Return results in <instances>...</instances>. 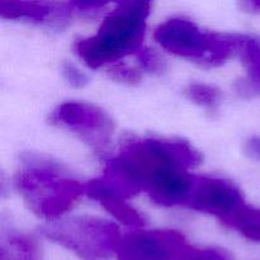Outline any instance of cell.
I'll return each instance as SVG.
<instances>
[{
    "instance_id": "6da1fadb",
    "label": "cell",
    "mask_w": 260,
    "mask_h": 260,
    "mask_svg": "<svg viewBox=\"0 0 260 260\" xmlns=\"http://www.w3.org/2000/svg\"><path fill=\"white\" fill-rule=\"evenodd\" d=\"M201 160L200 152L182 140L129 139L99 179L123 200L146 192L157 205L189 206L198 178L189 170Z\"/></svg>"
},
{
    "instance_id": "7a4b0ae2",
    "label": "cell",
    "mask_w": 260,
    "mask_h": 260,
    "mask_svg": "<svg viewBox=\"0 0 260 260\" xmlns=\"http://www.w3.org/2000/svg\"><path fill=\"white\" fill-rule=\"evenodd\" d=\"M150 3H119L103 20L98 32L74 45L79 57L91 69L117 62L142 48Z\"/></svg>"
},
{
    "instance_id": "3957f363",
    "label": "cell",
    "mask_w": 260,
    "mask_h": 260,
    "mask_svg": "<svg viewBox=\"0 0 260 260\" xmlns=\"http://www.w3.org/2000/svg\"><path fill=\"white\" fill-rule=\"evenodd\" d=\"M20 159L23 168L15 175L14 184L38 216L50 220L60 217L84 193V185L51 157L25 152Z\"/></svg>"
},
{
    "instance_id": "277c9868",
    "label": "cell",
    "mask_w": 260,
    "mask_h": 260,
    "mask_svg": "<svg viewBox=\"0 0 260 260\" xmlns=\"http://www.w3.org/2000/svg\"><path fill=\"white\" fill-rule=\"evenodd\" d=\"M156 42L169 52L200 63L218 66L238 55L240 35L206 32L185 18H172L155 29Z\"/></svg>"
},
{
    "instance_id": "5b68a950",
    "label": "cell",
    "mask_w": 260,
    "mask_h": 260,
    "mask_svg": "<svg viewBox=\"0 0 260 260\" xmlns=\"http://www.w3.org/2000/svg\"><path fill=\"white\" fill-rule=\"evenodd\" d=\"M50 240L85 260H101L116 253L121 233L114 223L90 216L70 217L42 229Z\"/></svg>"
},
{
    "instance_id": "8992f818",
    "label": "cell",
    "mask_w": 260,
    "mask_h": 260,
    "mask_svg": "<svg viewBox=\"0 0 260 260\" xmlns=\"http://www.w3.org/2000/svg\"><path fill=\"white\" fill-rule=\"evenodd\" d=\"M50 121L78 135L96 154H104L111 145L113 121L107 112L94 104L66 102L52 112Z\"/></svg>"
},
{
    "instance_id": "52a82bcc",
    "label": "cell",
    "mask_w": 260,
    "mask_h": 260,
    "mask_svg": "<svg viewBox=\"0 0 260 260\" xmlns=\"http://www.w3.org/2000/svg\"><path fill=\"white\" fill-rule=\"evenodd\" d=\"M190 248L177 231L136 230L121 236L114 254L119 260H182Z\"/></svg>"
},
{
    "instance_id": "ba28073f",
    "label": "cell",
    "mask_w": 260,
    "mask_h": 260,
    "mask_svg": "<svg viewBox=\"0 0 260 260\" xmlns=\"http://www.w3.org/2000/svg\"><path fill=\"white\" fill-rule=\"evenodd\" d=\"M189 207L216 216L234 229L249 206L234 183L221 178L198 177Z\"/></svg>"
},
{
    "instance_id": "9c48e42d",
    "label": "cell",
    "mask_w": 260,
    "mask_h": 260,
    "mask_svg": "<svg viewBox=\"0 0 260 260\" xmlns=\"http://www.w3.org/2000/svg\"><path fill=\"white\" fill-rule=\"evenodd\" d=\"M0 14L8 19H27L30 22L48 23L62 27L70 19L66 3L46 2H0Z\"/></svg>"
},
{
    "instance_id": "30bf717a",
    "label": "cell",
    "mask_w": 260,
    "mask_h": 260,
    "mask_svg": "<svg viewBox=\"0 0 260 260\" xmlns=\"http://www.w3.org/2000/svg\"><path fill=\"white\" fill-rule=\"evenodd\" d=\"M84 193L101 203L109 213L114 216L119 222L132 228H140L145 225V218L137 210L126 202V200L117 196L109 188L104 185L99 178L90 180L84 185Z\"/></svg>"
},
{
    "instance_id": "8fae6325",
    "label": "cell",
    "mask_w": 260,
    "mask_h": 260,
    "mask_svg": "<svg viewBox=\"0 0 260 260\" xmlns=\"http://www.w3.org/2000/svg\"><path fill=\"white\" fill-rule=\"evenodd\" d=\"M248 70V76L235 84L239 95L251 98L260 94V38L240 35L239 52Z\"/></svg>"
},
{
    "instance_id": "7c38bea8",
    "label": "cell",
    "mask_w": 260,
    "mask_h": 260,
    "mask_svg": "<svg viewBox=\"0 0 260 260\" xmlns=\"http://www.w3.org/2000/svg\"><path fill=\"white\" fill-rule=\"evenodd\" d=\"M0 260H42V256L32 236L9 230L2 235Z\"/></svg>"
},
{
    "instance_id": "4fadbf2b",
    "label": "cell",
    "mask_w": 260,
    "mask_h": 260,
    "mask_svg": "<svg viewBox=\"0 0 260 260\" xmlns=\"http://www.w3.org/2000/svg\"><path fill=\"white\" fill-rule=\"evenodd\" d=\"M185 95L196 104L210 109L217 108L222 99L220 89L208 84H190L185 89Z\"/></svg>"
},
{
    "instance_id": "5bb4252c",
    "label": "cell",
    "mask_w": 260,
    "mask_h": 260,
    "mask_svg": "<svg viewBox=\"0 0 260 260\" xmlns=\"http://www.w3.org/2000/svg\"><path fill=\"white\" fill-rule=\"evenodd\" d=\"M136 56L141 68L149 73L159 75L167 70V62H165L164 58L151 48L142 47Z\"/></svg>"
},
{
    "instance_id": "9a60e30c",
    "label": "cell",
    "mask_w": 260,
    "mask_h": 260,
    "mask_svg": "<svg viewBox=\"0 0 260 260\" xmlns=\"http://www.w3.org/2000/svg\"><path fill=\"white\" fill-rule=\"evenodd\" d=\"M109 78L127 85H136L141 81V73L126 63H114L108 69Z\"/></svg>"
},
{
    "instance_id": "2e32d148",
    "label": "cell",
    "mask_w": 260,
    "mask_h": 260,
    "mask_svg": "<svg viewBox=\"0 0 260 260\" xmlns=\"http://www.w3.org/2000/svg\"><path fill=\"white\" fill-rule=\"evenodd\" d=\"M62 75L65 80L74 88H83L89 81L86 74L83 73L78 66L71 62L62 63Z\"/></svg>"
},
{
    "instance_id": "e0dca14e",
    "label": "cell",
    "mask_w": 260,
    "mask_h": 260,
    "mask_svg": "<svg viewBox=\"0 0 260 260\" xmlns=\"http://www.w3.org/2000/svg\"><path fill=\"white\" fill-rule=\"evenodd\" d=\"M182 260H231L223 251L216 249L190 248Z\"/></svg>"
},
{
    "instance_id": "ac0fdd59",
    "label": "cell",
    "mask_w": 260,
    "mask_h": 260,
    "mask_svg": "<svg viewBox=\"0 0 260 260\" xmlns=\"http://www.w3.org/2000/svg\"><path fill=\"white\" fill-rule=\"evenodd\" d=\"M245 152L253 159L260 160V139L259 137H253L248 140L245 144Z\"/></svg>"
}]
</instances>
